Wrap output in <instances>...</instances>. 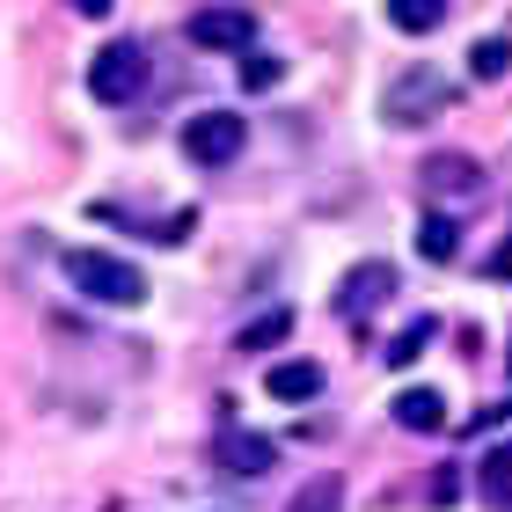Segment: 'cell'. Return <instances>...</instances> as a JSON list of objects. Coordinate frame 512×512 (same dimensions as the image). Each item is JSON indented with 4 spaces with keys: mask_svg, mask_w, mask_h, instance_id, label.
<instances>
[{
    "mask_svg": "<svg viewBox=\"0 0 512 512\" xmlns=\"http://www.w3.org/2000/svg\"><path fill=\"white\" fill-rule=\"evenodd\" d=\"M66 278H74V293L103 300V308H139L147 300V278L110 249H66Z\"/></svg>",
    "mask_w": 512,
    "mask_h": 512,
    "instance_id": "obj_1",
    "label": "cell"
},
{
    "mask_svg": "<svg viewBox=\"0 0 512 512\" xmlns=\"http://www.w3.org/2000/svg\"><path fill=\"white\" fill-rule=\"evenodd\" d=\"M139 88H147V44L118 37V44H103V52L88 59V96L96 103H132Z\"/></svg>",
    "mask_w": 512,
    "mask_h": 512,
    "instance_id": "obj_2",
    "label": "cell"
},
{
    "mask_svg": "<svg viewBox=\"0 0 512 512\" xmlns=\"http://www.w3.org/2000/svg\"><path fill=\"white\" fill-rule=\"evenodd\" d=\"M447 96H454V81L439 74V66H410V74L381 96V118L388 125H432L439 110H447Z\"/></svg>",
    "mask_w": 512,
    "mask_h": 512,
    "instance_id": "obj_3",
    "label": "cell"
},
{
    "mask_svg": "<svg viewBox=\"0 0 512 512\" xmlns=\"http://www.w3.org/2000/svg\"><path fill=\"white\" fill-rule=\"evenodd\" d=\"M388 293H395V264H381V256H366V264H352L337 278V315L352 322V330H366L381 308H388Z\"/></svg>",
    "mask_w": 512,
    "mask_h": 512,
    "instance_id": "obj_4",
    "label": "cell"
},
{
    "mask_svg": "<svg viewBox=\"0 0 512 512\" xmlns=\"http://www.w3.org/2000/svg\"><path fill=\"white\" fill-rule=\"evenodd\" d=\"M242 139H249V125L235 110H198V118L183 125V154H191L198 169H227V161L242 154Z\"/></svg>",
    "mask_w": 512,
    "mask_h": 512,
    "instance_id": "obj_5",
    "label": "cell"
},
{
    "mask_svg": "<svg viewBox=\"0 0 512 512\" xmlns=\"http://www.w3.org/2000/svg\"><path fill=\"white\" fill-rule=\"evenodd\" d=\"M417 183H425V198H432V213L439 205H469V198H483V161L476 154H432L425 169H417Z\"/></svg>",
    "mask_w": 512,
    "mask_h": 512,
    "instance_id": "obj_6",
    "label": "cell"
},
{
    "mask_svg": "<svg viewBox=\"0 0 512 512\" xmlns=\"http://www.w3.org/2000/svg\"><path fill=\"white\" fill-rule=\"evenodd\" d=\"M191 44H205V52H256V15L249 8H198L191 15Z\"/></svg>",
    "mask_w": 512,
    "mask_h": 512,
    "instance_id": "obj_7",
    "label": "cell"
},
{
    "mask_svg": "<svg viewBox=\"0 0 512 512\" xmlns=\"http://www.w3.org/2000/svg\"><path fill=\"white\" fill-rule=\"evenodd\" d=\"M220 469H235V476H271V469H278V447H271L264 432L227 425V432H220Z\"/></svg>",
    "mask_w": 512,
    "mask_h": 512,
    "instance_id": "obj_8",
    "label": "cell"
},
{
    "mask_svg": "<svg viewBox=\"0 0 512 512\" xmlns=\"http://www.w3.org/2000/svg\"><path fill=\"white\" fill-rule=\"evenodd\" d=\"M264 388H271V403H315L322 395V366L315 359H278L264 374Z\"/></svg>",
    "mask_w": 512,
    "mask_h": 512,
    "instance_id": "obj_9",
    "label": "cell"
},
{
    "mask_svg": "<svg viewBox=\"0 0 512 512\" xmlns=\"http://www.w3.org/2000/svg\"><path fill=\"white\" fill-rule=\"evenodd\" d=\"M395 425L403 432H447V395H432V388L395 395Z\"/></svg>",
    "mask_w": 512,
    "mask_h": 512,
    "instance_id": "obj_10",
    "label": "cell"
},
{
    "mask_svg": "<svg viewBox=\"0 0 512 512\" xmlns=\"http://www.w3.org/2000/svg\"><path fill=\"white\" fill-rule=\"evenodd\" d=\"M476 491H483V505H491V512H512V439L483 454V469H476Z\"/></svg>",
    "mask_w": 512,
    "mask_h": 512,
    "instance_id": "obj_11",
    "label": "cell"
},
{
    "mask_svg": "<svg viewBox=\"0 0 512 512\" xmlns=\"http://www.w3.org/2000/svg\"><path fill=\"white\" fill-rule=\"evenodd\" d=\"M417 256H425V264H454V256H461L454 213H425V227H417Z\"/></svg>",
    "mask_w": 512,
    "mask_h": 512,
    "instance_id": "obj_12",
    "label": "cell"
},
{
    "mask_svg": "<svg viewBox=\"0 0 512 512\" xmlns=\"http://www.w3.org/2000/svg\"><path fill=\"white\" fill-rule=\"evenodd\" d=\"M286 512H344V476H337V469L308 476V483H300V491L286 498Z\"/></svg>",
    "mask_w": 512,
    "mask_h": 512,
    "instance_id": "obj_13",
    "label": "cell"
},
{
    "mask_svg": "<svg viewBox=\"0 0 512 512\" xmlns=\"http://www.w3.org/2000/svg\"><path fill=\"white\" fill-rule=\"evenodd\" d=\"M388 22H395L403 37H432L439 22H447V0H395V8H388Z\"/></svg>",
    "mask_w": 512,
    "mask_h": 512,
    "instance_id": "obj_14",
    "label": "cell"
},
{
    "mask_svg": "<svg viewBox=\"0 0 512 512\" xmlns=\"http://www.w3.org/2000/svg\"><path fill=\"white\" fill-rule=\"evenodd\" d=\"M286 337H293V308H271L235 337V352H271V344H286Z\"/></svg>",
    "mask_w": 512,
    "mask_h": 512,
    "instance_id": "obj_15",
    "label": "cell"
},
{
    "mask_svg": "<svg viewBox=\"0 0 512 512\" xmlns=\"http://www.w3.org/2000/svg\"><path fill=\"white\" fill-rule=\"evenodd\" d=\"M505 66H512V44L505 37H483L476 52H469V74L476 81H505Z\"/></svg>",
    "mask_w": 512,
    "mask_h": 512,
    "instance_id": "obj_16",
    "label": "cell"
},
{
    "mask_svg": "<svg viewBox=\"0 0 512 512\" xmlns=\"http://www.w3.org/2000/svg\"><path fill=\"white\" fill-rule=\"evenodd\" d=\"M432 330H439V322H432V315H417V322H410V330H403V337L388 344L381 359H388V366H410V359H417V352H425V344H432Z\"/></svg>",
    "mask_w": 512,
    "mask_h": 512,
    "instance_id": "obj_17",
    "label": "cell"
},
{
    "mask_svg": "<svg viewBox=\"0 0 512 512\" xmlns=\"http://www.w3.org/2000/svg\"><path fill=\"white\" fill-rule=\"evenodd\" d=\"M278 74H286V59H278V52H249V59H242V88H249V96L278 88Z\"/></svg>",
    "mask_w": 512,
    "mask_h": 512,
    "instance_id": "obj_18",
    "label": "cell"
},
{
    "mask_svg": "<svg viewBox=\"0 0 512 512\" xmlns=\"http://www.w3.org/2000/svg\"><path fill=\"white\" fill-rule=\"evenodd\" d=\"M483 271H491V278H512V235H505L491 256H483Z\"/></svg>",
    "mask_w": 512,
    "mask_h": 512,
    "instance_id": "obj_19",
    "label": "cell"
}]
</instances>
